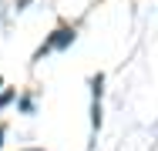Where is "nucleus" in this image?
Returning <instances> with one entry per match:
<instances>
[{
	"mask_svg": "<svg viewBox=\"0 0 158 151\" xmlns=\"http://www.w3.org/2000/svg\"><path fill=\"white\" fill-rule=\"evenodd\" d=\"M67 44H74V27H61V30H54V37H51V40H47V44H44L37 54H44V51H51V47H54V51H64Z\"/></svg>",
	"mask_w": 158,
	"mask_h": 151,
	"instance_id": "f257e3e1",
	"label": "nucleus"
},
{
	"mask_svg": "<svg viewBox=\"0 0 158 151\" xmlns=\"http://www.w3.org/2000/svg\"><path fill=\"white\" fill-rule=\"evenodd\" d=\"M20 111H24V114H31V111H34V97H31V94L20 97Z\"/></svg>",
	"mask_w": 158,
	"mask_h": 151,
	"instance_id": "f03ea898",
	"label": "nucleus"
},
{
	"mask_svg": "<svg viewBox=\"0 0 158 151\" xmlns=\"http://www.w3.org/2000/svg\"><path fill=\"white\" fill-rule=\"evenodd\" d=\"M14 97H17V94H14V91H3V94H0V108H7V104H10V101H14Z\"/></svg>",
	"mask_w": 158,
	"mask_h": 151,
	"instance_id": "7ed1b4c3",
	"label": "nucleus"
},
{
	"mask_svg": "<svg viewBox=\"0 0 158 151\" xmlns=\"http://www.w3.org/2000/svg\"><path fill=\"white\" fill-rule=\"evenodd\" d=\"M0 145H3V124H0Z\"/></svg>",
	"mask_w": 158,
	"mask_h": 151,
	"instance_id": "20e7f679",
	"label": "nucleus"
},
{
	"mask_svg": "<svg viewBox=\"0 0 158 151\" xmlns=\"http://www.w3.org/2000/svg\"><path fill=\"white\" fill-rule=\"evenodd\" d=\"M27 151H44V148H27Z\"/></svg>",
	"mask_w": 158,
	"mask_h": 151,
	"instance_id": "39448f33",
	"label": "nucleus"
}]
</instances>
